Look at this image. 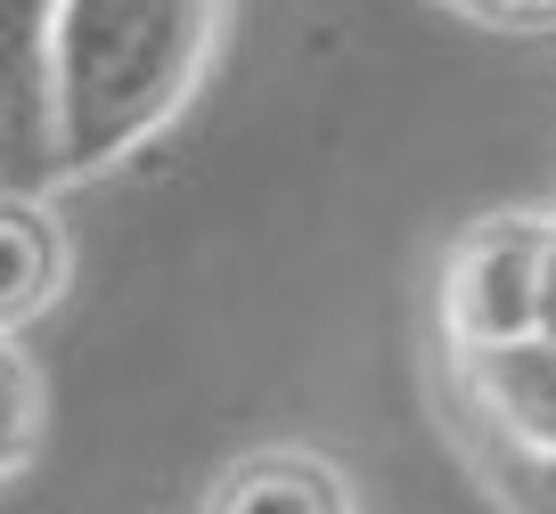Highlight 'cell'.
Wrapping results in <instances>:
<instances>
[{"instance_id":"cell-1","label":"cell","mask_w":556,"mask_h":514,"mask_svg":"<svg viewBox=\"0 0 556 514\" xmlns=\"http://www.w3.org/2000/svg\"><path fill=\"white\" fill-rule=\"evenodd\" d=\"M229 0H58L50 82L66 180L115 171L148 139L173 131L222 50Z\"/></svg>"},{"instance_id":"cell-2","label":"cell","mask_w":556,"mask_h":514,"mask_svg":"<svg viewBox=\"0 0 556 514\" xmlns=\"http://www.w3.org/2000/svg\"><path fill=\"white\" fill-rule=\"evenodd\" d=\"M540 254H548V213H491L442 261V343L483 351V343L540 335Z\"/></svg>"},{"instance_id":"cell-3","label":"cell","mask_w":556,"mask_h":514,"mask_svg":"<svg viewBox=\"0 0 556 514\" xmlns=\"http://www.w3.org/2000/svg\"><path fill=\"white\" fill-rule=\"evenodd\" d=\"M50 25L58 0H0V196H50L66 180Z\"/></svg>"},{"instance_id":"cell-4","label":"cell","mask_w":556,"mask_h":514,"mask_svg":"<svg viewBox=\"0 0 556 514\" xmlns=\"http://www.w3.org/2000/svg\"><path fill=\"white\" fill-rule=\"evenodd\" d=\"M458 384H467V409L523 465L556 474V335H516V343L458 351Z\"/></svg>"},{"instance_id":"cell-5","label":"cell","mask_w":556,"mask_h":514,"mask_svg":"<svg viewBox=\"0 0 556 514\" xmlns=\"http://www.w3.org/2000/svg\"><path fill=\"white\" fill-rule=\"evenodd\" d=\"M66 229H58L50 196H0V335H25L58 310L66 294Z\"/></svg>"},{"instance_id":"cell-6","label":"cell","mask_w":556,"mask_h":514,"mask_svg":"<svg viewBox=\"0 0 556 514\" xmlns=\"http://www.w3.org/2000/svg\"><path fill=\"white\" fill-rule=\"evenodd\" d=\"M213 514H254V506H287V514H352V481L312 449H254L229 458L205 490Z\"/></svg>"},{"instance_id":"cell-7","label":"cell","mask_w":556,"mask_h":514,"mask_svg":"<svg viewBox=\"0 0 556 514\" xmlns=\"http://www.w3.org/2000/svg\"><path fill=\"white\" fill-rule=\"evenodd\" d=\"M41 449V376L17 351V335H0V481H17Z\"/></svg>"},{"instance_id":"cell-8","label":"cell","mask_w":556,"mask_h":514,"mask_svg":"<svg viewBox=\"0 0 556 514\" xmlns=\"http://www.w3.org/2000/svg\"><path fill=\"white\" fill-rule=\"evenodd\" d=\"M540 335H556V213H548V254H540Z\"/></svg>"},{"instance_id":"cell-9","label":"cell","mask_w":556,"mask_h":514,"mask_svg":"<svg viewBox=\"0 0 556 514\" xmlns=\"http://www.w3.org/2000/svg\"><path fill=\"white\" fill-rule=\"evenodd\" d=\"M475 9H491V17H556V0H475Z\"/></svg>"}]
</instances>
